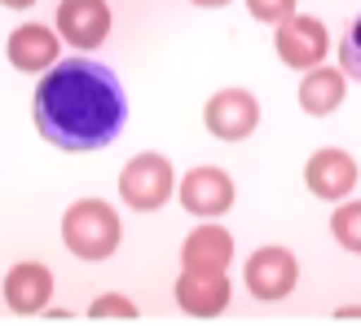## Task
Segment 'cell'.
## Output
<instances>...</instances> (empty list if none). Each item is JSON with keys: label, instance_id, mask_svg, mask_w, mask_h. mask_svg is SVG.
Listing matches in <instances>:
<instances>
[{"label": "cell", "instance_id": "1", "mask_svg": "<svg viewBox=\"0 0 361 326\" xmlns=\"http://www.w3.org/2000/svg\"><path fill=\"white\" fill-rule=\"evenodd\" d=\"M35 133L53 141L58 150L84 155L102 150L123 133L128 119V97H123L119 76L97 58H66L44 80L35 84L31 97Z\"/></svg>", "mask_w": 361, "mask_h": 326}, {"label": "cell", "instance_id": "2", "mask_svg": "<svg viewBox=\"0 0 361 326\" xmlns=\"http://www.w3.org/2000/svg\"><path fill=\"white\" fill-rule=\"evenodd\" d=\"M119 239H123V225H119V212L102 198H80L71 203L66 216H62V243L75 260H111L119 251Z\"/></svg>", "mask_w": 361, "mask_h": 326}, {"label": "cell", "instance_id": "3", "mask_svg": "<svg viewBox=\"0 0 361 326\" xmlns=\"http://www.w3.org/2000/svg\"><path fill=\"white\" fill-rule=\"evenodd\" d=\"M172 194H176L172 163L164 155L146 150V155H133L128 163H123V172H119V198L133 212H159Z\"/></svg>", "mask_w": 361, "mask_h": 326}, {"label": "cell", "instance_id": "4", "mask_svg": "<svg viewBox=\"0 0 361 326\" xmlns=\"http://www.w3.org/2000/svg\"><path fill=\"white\" fill-rule=\"evenodd\" d=\"M243 278H247V291L256 296V300L278 304V300H286V296L295 291V282H300V260H295L286 247H260V251H251Z\"/></svg>", "mask_w": 361, "mask_h": 326}, {"label": "cell", "instance_id": "5", "mask_svg": "<svg viewBox=\"0 0 361 326\" xmlns=\"http://www.w3.org/2000/svg\"><path fill=\"white\" fill-rule=\"evenodd\" d=\"M274 49H278V58H282L286 66H295V71H313V66H322V58H326L331 35H326V27H322L317 18L295 13V18H286V23L278 27Z\"/></svg>", "mask_w": 361, "mask_h": 326}, {"label": "cell", "instance_id": "6", "mask_svg": "<svg viewBox=\"0 0 361 326\" xmlns=\"http://www.w3.org/2000/svg\"><path fill=\"white\" fill-rule=\"evenodd\" d=\"M203 123H207V133L221 137V141H243V137L256 133V123H260V102L251 97L247 88H221V93L207 102Z\"/></svg>", "mask_w": 361, "mask_h": 326}, {"label": "cell", "instance_id": "7", "mask_svg": "<svg viewBox=\"0 0 361 326\" xmlns=\"http://www.w3.org/2000/svg\"><path fill=\"white\" fill-rule=\"evenodd\" d=\"M357 159L348 150H339V146H326V150H317L309 163H304V186H309L317 198H326V203H344V198L357 190Z\"/></svg>", "mask_w": 361, "mask_h": 326}, {"label": "cell", "instance_id": "8", "mask_svg": "<svg viewBox=\"0 0 361 326\" xmlns=\"http://www.w3.org/2000/svg\"><path fill=\"white\" fill-rule=\"evenodd\" d=\"M53 31L71 49H97L111 35V5L106 0H62Z\"/></svg>", "mask_w": 361, "mask_h": 326}, {"label": "cell", "instance_id": "9", "mask_svg": "<svg viewBox=\"0 0 361 326\" xmlns=\"http://www.w3.org/2000/svg\"><path fill=\"white\" fill-rule=\"evenodd\" d=\"M180 207L190 216H225L233 207V181L225 168H190L180 176Z\"/></svg>", "mask_w": 361, "mask_h": 326}, {"label": "cell", "instance_id": "10", "mask_svg": "<svg viewBox=\"0 0 361 326\" xmlns=\"http://www.w3.org/2000/svg\"><path fill=\"white\" fill-rule=\"evenodd\" d=\"M49 296H53L49 265H40V260H18L9 274H5V304H9V313H18V318L44 313L49 309Z\"/></svg>", "mask_w": 361, "mask_h": 326}, {"label": "cell", "instance_id": "11", "mask_svg": "<svg viewBox=\"0 0 361 326\" xmlns=\"http://www.w3.org/2000/svg\"><path fill=\"white\" fill-rule=\"evenodd\" d=\"M229 296L233 286L225 274H207V269H185L176 278V304L185 309L190 318H216L229 309Z\"/></svg>", "mask_w": 361, "mask_h": 326}, {"label": "cell", "instance_id": "12", "mask_svg": "<svg viewBox=\"0 0 361 326\" xmlns=\"http://www.w3.org/2000/svg\"><path fill=\"white\" fill-rule=\"evenodd\" d=\"M58 49H62L58 31L44 27V23H23V27H13V31H9V44H5L9 62H13L18 71H27V76L58 66Z\"/></svg>", "mask_w": 361, "mask_h": 326}, {"label": "cell", "instance_id": "13", "mask_svg": "<svg viewBox=\"0 0 361 326\" xmlns=\"http://www.w3.org/2000/svg\"><path fill=\"white\" fill-rule=\"evenodd\" d=\"M233 260V234L221 225H198L185 247H180V265L185 269H207V274H225Z\"/></svg>", "mask_w": 361, "mask_h": 326}, {"label": "cell", "instance_id": "14", "mask_svg": "<svg viewBox=\"0 0 361 326\" xmlns=\"http://www.w3.org/2000/svg\"><path fill=\"white\" fill-rule=\"evenodd\" d=\"M344 93H348L344 71H335V66H313V71H304V80H300V111L313 115V119H326L331 111H339Z\"/></svg>", "mask_w": 361, "mask_h": 326}, {"label": "cell", "instance_id": "15", "mask_svg": "<svg viewBox=\"0 0 361 326\" xmlns=\"http://www.w3.org/2000/svg\"><path fill=\"white\" fill-rule=\"evenodd\" d=\"M331 234L344 251L361 256V203H339L335 216H331Z\"/></svg>", "mask_w": 361, "mask_h": 326}, {"label": "cell", "instance_id": "16", "mask_svg": "<svg viewBox=\"0 0 361 326\" xmlns=\"http://www.w3.org/2000/svg\"><path fill=\"white\" fill-rule=\"evenodd\" d=\"M141 309H137V304L128 300V296H119V291H106V296H97L93 304H88V318H123V322H133Z\"/></svg>", "mask_w": 361, "mask_h": 326}, {"label": "cell", "instance_id": "17", "mask_svg": "<svg viewBox=\"0 0 361 326\" xmlns=\"http://www.w3.org/2000/svg\"><path fill=\"white\" fill-rule=\"evenodd\" d=\"M339 71H344V76H353V80L361 84V13H357V23L348 27L344 44H339Z\"/></svg>", "mask_w": 361, "mask_h": 326}, {"label": "cell", "instance_id": "18", "mask_svg": "<svg viewBox=\"0 0 361 326\" xmlns=\"http://www.w3.org/2000/svg\"><path fill=\"white\" fill-rule=\"evenodd\" d=\"M247 13L260 18V23L282 27L286 18H295V0H247Z\"/></svg>", "mask_w": 361, "mask_h": 326}, {"label": "cell", "instance_id": "19", "mask_svg": "<svg viewBox=\"0 0 361 326\" xmlns=\"http://www.w3.org/2000/svg\"><path fill=\"white\" fill-rule=\"evenodd\" d=\"M190 5H198V9H221V5H229V0H190Z\"/></svg>", "mask_w": 361, "mask_h": 326}, {"label": "cell", "instance_id": "20", "mask_svg": "<svg viewBox=\"0 0 361 326\" xmlns=\"http://www.w3.org/2000/svg\"><path fill=\"white\" fill-rule=\"evenodd\" d=\"M339 318H361V304H344V309H335Z\"/></svg>", "mask_w": 361, "mask_h": 326}, {"label": "cell", "instance_id": "21", "mask_svg": "<svg viewBox=\"0 0 361 326\" xmlns=\"http://www.w3.org/2000/svg\"><path fill=\"white\" fill-rule=\"evenodd\" d=\"M0 5H5V9H31L35 0H0Z\"/></svg>", "mask_w": 361, "mask_h": 326}]
</instances>
